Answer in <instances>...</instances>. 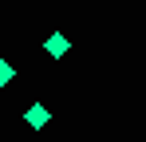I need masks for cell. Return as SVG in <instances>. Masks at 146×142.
<instances>
[{
  "mask_svg": "<svg viewBox=\"0 0 146 142\" xmlns=\"http://www.w3.org/2000/svg\"><path fill=\"white\" fill-rule=\"evenodd\" d=\"M63 51H67V40H63L59 32H55V36H48V55H55V59H59Z\"/></svg>",
  "mask_w": 146,
  "mask_h": 142,
  "instance_id": "cell-1",
  "label": "cell"
},
{
  "mask_svg": "<svg viewBox=\"0 0 146 142\" xmlns=\"http://www.w3.org/2000/svg\"><path fill=\"white\" fill-rule=\"evenodd\" d=\"M48 111H44V107H32V111H28V126H44V122H48Z\"/></svg>",
  "mask_w": 146,
  "mask_h": 142,
  "instance_id": "cell-2",
  "label": "cell"
},
{
  "mask_svg": "<svg viewBox=\"0 0 146 142\" xmlns=\"http://www.w3.org/2000/svg\"><path fill=\"white\" fill-rule=\"evenodd\" d=\"M8 79H16V67H12V63H0V87H4Z\"/></svg>",
  "mask_w": 146,
  "mask_h": 142,
  "instance_id": "cell-3",
  "label": "cell"
}]
</instances>
